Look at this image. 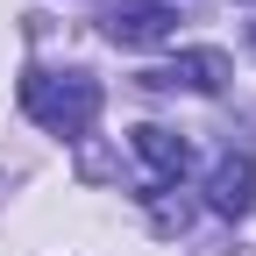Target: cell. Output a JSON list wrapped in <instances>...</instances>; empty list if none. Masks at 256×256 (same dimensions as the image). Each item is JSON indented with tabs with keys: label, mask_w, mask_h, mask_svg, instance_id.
I'll return each mask as SVG.
<instances>
[{
	"label": "cell",
	"mask_w": 256,
	"mask_h": 256,
	"mask_svg": "<svg viewBox=\"0 0 256 256\" xmlns=\"http://www.w3.org/2000/svg\"><path fill=\"white\" fill-rule=\"evenodd\" d=\"M100 78L92 72H22V114L50 128V136L64 142H86L92 136V121H100Z\"/></svg>",
	"instance_id": "1"
},
{
	"label": "cell",
	"mask_w": 256,
	"mask_h": 256,
	"mask_svg": "<svg viewBox=\"0 0 256 256\" xmlns=\"http://www.w3.org/2000/svg\"><path fill=\"white\" fill-rule=\"evenodd\" d=\"M178 28V8L171 0H107L100 8V36L121 43V50H150Z\"/></svg>",
	"instance_id": "2"
},
{
	"label": "cell",
	"mask_w": 256,
	"mask_h": 256,
	"mask_svg": "<svg viewBox=\"0 0 256 256\" xmlns=\"http://www.w3.org/2000/svg\"><path fill=\"white\" fill-rule=\"evenodd\" d=\"M150 92H220L228 86V57L220 50H185L171 64H156V72H142Z\"/></svg>",
	"instance_id": "3"
},
{
	"label": "cell",
	"mask_w": 256,
	"mask_h": 256,
	"mask_svg": "<svg viewBox=\"0 0 256 256\" xmlns=\"http://www.w3.org/2000/svg\"><path fill=\"white\" fill-rule=\"evenodd\" d=\"M206 206H214L220 220H242V214L256 206V164H249L242 150H228V156L206 171Z\"/></svg>",
	"instance_id": "4"
},
{
	"label": "cell",
	"mask_w": 256,
	"mask_h": 256,
	"mask_svg": "<svg viewBox=\"0 0 256 256\" xmlns=\"http://www.w3.org/2000/svg\"><path fill=\"white\" fill-rule=\"evenodd\" d=\"M136 156L150 164V192H171V185L185 178V164H192L185 136H171V128H156V121H142V128H136Z\"/></svg>",
	"instance_id": "5"
},
{
	"label": "cell",
	"mask_w": 256,
	"mask_h": 256,
	"mask_svg": "<svg viewBox=\"0 0 256 256\" xmlns=\"http://www.w3.org/2000/svg\"><path fill=\"white\" fill-rule=\"evenodd\" d=\"M249 50H256V22H249Z\"/></svg>",
	"instance_id": "6"
},
{
	"label": "cell",
	"mask_w": 256,
	"mask_h": 256,
	"mask_svg": "<svg viewBox=\"0 0 256 256\" xmlns=\"http://www.w3.org/2000/svg\"><path fill=\"white\" fill-rule=\"evenodd\" d=\"M0 192H8V171H0Z\"/></svg>",
	"instance_id": "7"
}]
</instances>
